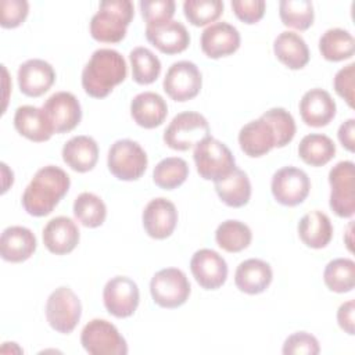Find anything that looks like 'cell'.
Masks as SVG:
<instances>
[{
	"label": "cell",
	"instance_id": "6da1fadb",
	"mask_svg": "<svg viewBox=\"0 0 355 355\" xmlns=\"http://www.w3.org/2000/svg\"><path fill=\"white\" fill-rule=\"evenodd\" d=\"M71 179L55 165L40 168L22 194V207L32 216L49 215L68 193Z\"/></svg>",
	"mask_w": 355,
	"mask_h": 355
},
{
	"label": "cell",
	"instance_id": "7a4b0ae2",
	"mask_svg": "<svg viewBox=\"0 0 355 355\" xmlns=\"http://www.w3.org/2000/svg\"><path fill=\"white\" fill-rule=\"evenodd\" d=\"M128 75L123 55L114 49L96 50L82 71V87L94 98L107 97Z\"/></svg>",
	"mask_w": 355,
	"mask_h": 355
},
{
	"label": "cell",
	"instance_id": "3957f363",
	"mask_svg": "<svg viewBox=\"0 0 355 355\" xmlns=\"http://www.w3.org/2000/svg\"><path fill=\"white\" fill-rule=\"evenodd\" d=\"M135 17L130 0H104L90 19V35L101 43H118L126 36V29Z\"/></svg>",
	"mask_w": 355,
	"mask_h": 355
},
{
	"label": "cell",
	"instance_id": "277c9868",
	"mask_svg": "<svg viewBox=\"0 0 355 355\" xmlns=\"http://www.w3.org/2000/svg\"><path fill=\"white\" fill-rule=\"evenodd\" d=\"M193 158L198 175L205 180H220L236 168V159L229 147L212 136L194 146Z\"/></svg>",
	"mask_w": 355,
	"mask_h": 355
},
{
	"label": "cell",
	"instance_id": "5b68a950",
	"mask_svg": "<svg viewBox=\"0 0 355 355\" xmlns=\"http://www.w3.org/2000/svg\"><path fill=\"white\" fill-rule=\"evenodd\" d=\"M147 164L148 158L146 151L135 140H116L108 150V169L119 180H137L146 172Z\"/></svg>",
	"mask_w": 355,
	"mask_h": 355
},
{
	"label": "cell",
	"instance_id": "8992f818",
	"mask_svg": "<svg viewBox=\"0 0 355 355\" xmlns=\"http://www.w3.org/2000/svg\"><path fill=\"white\" fill-rule=\"evenodd\" d=\"M208 121L204 115L194 111H184L173 116L164 132V141L168 147L186 151L202 139L211 136Z\"/></svg>",
	"mask_w": 355,
	"mask_h": 355
},
{
	"label": "cell",
	"instance_id": "52a82bcc",
	"mask_svg": "<svg viewBox=\"0 0 355 355\" xmlns=\"http://www.w3.org/2000/svg\"><path fill=\"white\" fill-rule=\"evenodd\" d=\"M150 293L153 301L158 306L173 309L189 300L191 286L183 270L178 268H165L153 276L150 282Z\"/></svg>",
	"mask_w": 355,
	"mask_h": 355
},
{
	"label": "cell",
	"instance_id": "ba28073f",
	"mask_svg": "<svg viewBox=\"0 0 355 355\" xmlns=\"http://www.w3.org/2000/svg\"><path fill=\"white\" fill-rule=\"evenodd\" d=\"M80 344L90 355H126L128 344L118 329L105 319H92L80 333Z\"/></svg>",
	"mask_w": 355,
	"mask_h": 355
},
{
	"label": "cell",
	"instance_id": "9c48e42d",
	"mask_svg": "<svg viewBox=\"0 0 355 355\" xmlns=\"http://www.w3.org/2000/svg\"><path fill=\"white\" fill-rule=\"evenodd\" d=\"M82 316V304L69 287L55 288L46 302V319L50 327L61 334L73 331Z\"/></svg>",
	"mask_w": 355,
	"mask_h": 355
},
{
	"label": "cell",
	"instance_id": "30bf717a",
	"mask_svg": "<svg viewBox=\"0 0 355 355\" xmlns=\"http://www.w3.org/2000/svg\"><path fill=\"white\" fill-rule=\"evenodd\" d=\"M352 161H340L329 172L331 211L340 218H351L355 212V173Z\"/></svg>",
	"mask_w": 355,
	"mask_h": 355
},
{
	"label": "cell",
	"instance_id": "8fae6325",
	"mask_svg": "<svg viewBox=\"0 0 355 355\" xmlns=\"http://www.w3.org/2000/svg\"><path fill=\"white\" fill-rule=\"evenodd\" d=\"M202 86V76L198 67L191 61L173 62L164 78L162 87L175 101H187L194 98Z\"/></svg>",
	"mask_w": 355,
	"mask_h": 355
},
{
	"label": "cell",
	"instance_id": "7c38bea8",
	"mask_svg": "<svg viewBox=\"0 0 355 355\" xmlns=\"http://www.w3.org/2000/svg\"><path fill=\"white\" fill-rule=\"evenodd\" d=\"M270 189L279 204L295 207L308 197L311 180L302 169L295 166H283L273 173Z\"/></svg>",
	"mask_w": 355,
	"mask_h": 355
},
{
	"label": "cell",
	"instance_id": "4fadbf2b",
	"mask_svg": "<svg viewBox=\"0 0 355 355\" xmlns=\"http://www.w3.org/2000/svg\"><path fill=\"white\" fill-rule=\"evenodd\" d=\"M103 301L110 315L119 319L129 318L139 306V287L128 276H115L105 283Z\"/></svg>",
	"mask_w": 355,
	"mask_h": 355
},
{
	"label": "cell",
	"instance_id": "5bb4252c",
	"mask_svg": "<svg viewBox=\"0 0 355 355\" xmlns=\"http://www.w3.org/2000/svg\"><path fill=\"white\" fill-rule=\"evenodd\" d=\"M54 133H67L75 129L82 119V108L78 98L69 92H57L43 104Z\"/></svg>",
	"mask_w": 355,
	"mask_h": 355
},
{
	"label": "cell",
	"instance_id": "9a60e30c",
	"mask_svg": "<svg viewBox=\"0 0 355 355\" xmlns=\"http://www.w3.org/2000/svg\"><path fill=\"white\" fill-rule=\"evenodd\" d=\"M190 270L196 282L205 290H216L227 279V263L211 248H201L190 259Z\"/></svg>",
	"mask_w": 355,
	"mask_h": 355
},
{
	"label": "cell",
	"instance_id": "2e32d148",
	"mask_svg": "<svg viewBox=\"0 0 355 355\" xmlns=\"http://www.w3.org/2000/svg\"><path fill=\"white\" fill-rule=\"evenodd\" d=\"M143 227L146 233L155 239L164 240L169 237L178 223V211L172 201L164 197L151 200L141 215Z\"/></svg>",
	"mask_w": 355,
	"mask_h": 355
},
{
	"label": "cell",
	"instance_id": "e0dca14e",
	"mask_svg": "<svg viewBox=\"0 0 355 355\" xmlns=\"http://www.w3.org/2000/svg\"><path fill=\"white\" fill-rule=\"evenodd\" d=\"M240 33L229 22H214L207 26L200 39L201 50L208 58H220L233 54L240 47Z\"/></svg>",
	"mask_w": 355,
	"mask_h": 355
},
{
	"label": "cell",
	"instance_id": "ac0fdd59",
	"mask_svg": "<svg viewBox=\"0 0 355 355\" xmlns=\"http://www.w3.org/2000/svg\"><path fill=\"white\" fill-rule=\"evenodd\" d=\"M17 78L21 93L28 97H40L53 86L55 72L47 61L32 58L19 65Z\"/></svg>",
	"mask_w": 355,
	"mask_h": 355
},
{
	"label": "cell",
	"instance_id": "d6986e66",
	"mask_svg": "<svg viewBox=\"0 0 355 355\" xmlns=\"http://www.w3.org/2000/svg\"><path fill=\"white\" fill-rule=\"evenodd\" d=\"M300 115L308 126L322 128L331 122L336 116V103L330 93L315 87L304 93L300 100Z\"/></svg>",
	"mask_w": 355,
	"mask_h": 355
},
{
	"label": "cell",
	"instance_id": "ffe728a7",
	"mask_svg": "<svg viewBox=\"0 0 355 355\" xmlns=\"http://www.w3.org/2000/svg\"><path fill=\"white\" fill-rule=\"evenodd\" d=\"M146 37L164 54L182 53L190 44V35L186 26L173 19L146 26Z\"/></svg>",
	"mask_w": 355,
	"mask_h": 355
},
{
	"label": "cell",
	"instance_id": "44dd1931",
	"mask_svg": "<svg viewBox=\"0 0 355 355\" xmlns=\"http://www.w3.org/2000/svg\"><path fill=\"white\" fill-rule=\"evenodd\" d=\"M80 239L76 223L68 216H55L43 229V244L55 255H65L75 250Z\"/></svg>",
	"mask_w": 355,
	"mask_h": 355
},
{
	"label": "cell",
	"instance_id": "7402d4cb",
	"mask_svg": "<svg viewBox=\"0 0 355 355\" xmlns=\"http://www.w3.org/2000/svg\"><path fill=\"white\" fill-rule=\"evenodd\" d=\"M239 144L245 155L252 158L262 157L276 147V135L272 125L259 116L240 129Z\"/></svg>",
	"mask_w": 355,
	"mask_h": 355
},
{
	"label": "cell",
	"instance_id": "603a6c76",
	"mask_svg": "<svg viewBox=\"0 0 355 355\" xmlns=\"http://www.w3.org/2000/svg\"><path fill=\"white\" fill-rule=\"evenodd\" d=\"M37 241L33 232L24 226H8L0 237V254L7 262H24L36 251Z\"/></svg>",
	"mask_w": 355,
	"mask_h": 355
},
{
	"label": "cell",
	"instance_id": "cb8c5ba5",
	"mask_svg": "<svg viewBox=\"0 0 355 355\" xmlns=\"http://www.w3.org/2000/svg\"><path fill=\"white\" fill-rule=\"evenodd\" d=\"M273 272L268 262L250 258L243 261L234 273V284L236 287L245 294L255 295L263 293L269 284L272 283Z\"/></svg>",
	"mask_w": 355,
	"mask_h": 355
},
{
	"label": "cell",
	"instance_id": "d4e9b609",
	"mask_svg": "<svg viewBox=\"0 0 355 355\" xmlns=\"http://www.w3.org/2000/svg\"><path fill=\"white\" fill-rule=\"evenodd\" d=\"M130 115L139 126L154 129L165 121L168 105L164 97L158 93L143 92L135 96L130 101Z\"/></svg>",
	"mask_w": 355,
	"mask_h": 355
},
{
	"label": "cell",
	"instance_id": "484cf974",
	"mask_svg": "<svg viewBox=\"0 0 355 355\" xmlns=\"http://www.w3.org/2000/svg\"><path fill=\"white\" fill-rule=\"evenodd\" d=\"M14 126L17 132L36 143L47 141L54 129L42 108L33 105H21L14 114Z\"/></svg>",
	"mask_w": 355,
	"mask_h": 355
},
{
	"label": "cell",
	"instance_id": "4316f807",
	"mask_svg": "<svg viewBox=\"0 0 355 355\" xmlns=\"http://www.w3.org/2000/svg\"><path fill=\"white\" fill-rule=\"evenodd\" d=\"M62 159L75 172H89L97 164L98 146L90 136H73L62 147Z\"/></svg>",
	"mask_w": 355,
	"mask_h": 355
},
{
	"label": "cell",
	"instance_id": "83f0119b",
	"mask_svg": "<svg viewBox=\"0 0 355 355\" xmlns=\"http://www.w3.org/2000/svg\"><path fill=\"white\" fill-rule=\"evenodd\" d=\"M276 58L290 69H301L309 62V49L304 37L295 32L284 31L273 42Z\"/></svg>",
	"mask_w": 355,
	"mask_h": 355
},
{
	"label": "cell",
	"instance_id": "f1b7e54d",
	"mask_svg": "<svg viewBox=\"0 0 355 355\" xmlns=\"http://www.w3.org/2000/svg\"><path fill=\"white\" fill-rule=\"evenodd\" d=\"M298 236L306 247L316 250L326 247L333 237L330 218L318 209L305 214L298 222Z\"/></svg>",
	"mask_w": 355,
	"mask_h": 355
},
{
	"label": "cell",
	"instance_id": "f546056e",
	"mask_svg": "<svg viewBox=\"0 0 355 355\" xmlns=\"http://www.w3.org/2000/svg\"><path fill=\"white\" fill-rule=\"evenodd\" d=\"M219 198L232 208H240L248 204L251 197V182L247 173L237 166L226 178L214 182Z\"/></svg>",
	"mask_w": 355,
	"mask_h": 355
},
{
	"label": "cell",
	"instance_id": "4dcf8cb0",
	"mask_svg": "<svg viewBox=\"0 0 355 355\" xmlns=\"http://www.w3.org/2000/svg\"><path fill=\"white\" fill-rule=\"evenodd\" d=\"M319 51L327 61H343L354 55L355 39L343 28H330L319 39Z\"/></svg>",
	"mask_w": 355,
	"mask_h": 355
},
{
	"label": "cell",
	"instance_id": "1f68e13d",
	"mask_svg": "<svg viewBox=\"0 0 355 355\" xmlns=\"http://www.w3.org/2000/svg\"><path fill=\"white\" fill-rule=\"evenodd\" d=\"M298 155L311 166H323L336 155V144L326 135L311 133L301 139Z\"/></svg>",
	"mask_w": 355,
	"mask_h": 355
},
{
	"label": "cell",
	"instance_id": "d6a6232c",
	"mask_svg": "<svg viewBox=\"0 0 355 355\" xmlns=\"http://www.w3.org/2000/svg\"><path fill=\"white\" fill-rule=\"evenodd\" d=\"M216 244L227 252H240L247 248L252 240L251 229L237 219L222 222L215 232Z\"/></svg>",
	"mask_w": 355,
	"mask_h": 355
},
{
	"label": "cell",
	"instance_id": "836d02e7",
	"mask_svg": "<svg viewBox=\"0 0 355 355\" xmlns=\"http://www.w3.org/2000/svg\"><path fill=\"white\" fill-rule=\"evenodd\" d=\"M132 67V78L139 85H150L157 80L161 73L159 58L147 47H135L129 53Z\"/></svg>",
	"mask_w": 355,
	"mask_h": 355
},
{
	"label": "cell",
	"instance_id": "e575fe53",
	"mask_svg": "<svg viewBox=\"0 0 355 355\" xmlns=\"http://www.w3.org/2000/svg\"><path fill=\"white\" fill-rule=\"evenodd\" d=\"M73 215L85 227H98L105 220L107 207L97 194L83 191L73 201Z\"/></svg>",
	"mask_w": 355,
	"mask_h": 355
},
{
	"label": "cell",
	"instance_id": "d590c367",
	"mask_svg": "<svg viewBox=\"0 0 355 355\" xmlns=\"http://www.w3.org/2000/svg\"><path fill=\"white\" fill-rule=\"evenodd\" d=\"M324 284L330 291L348 293L355 286V262L349 258L330 261L323 272Z\"/></svg>",
	"mask_w": 355,
	"mask_h": 355
},
{
	"label": "cell",
	"instance_id": "8d00e7d4",
	"mask_svg": "<svg viewBox=\"0 0 355 355\" xmlns=\"http://www.w3.org/2000/svg\"><path fill=\"white\" fill-rule=\"evenodd\" d=\"M189 176V165L183 158L168 157L161 159L154 171V183L164 190H173L183 184Z\"/></svg>",
	"mask_w": 355,
	"mask_h": 355
},
{
	"label": "cell",
	"instance_id": "74e56055",
	"mask_svg": "<svg viewBox=\"0 0 355 355\" xmlns=\"http://www.w3.org/2000/svg\"><path fill=\"white\" fill-rule=\"evenodd\" d=\"M279 15L286 26L297 31H306L315 18L313 6L309 0H282Z\"/></svg>",
	"mask_w": 355,
	"mask_h": 355
},
{
	"label": "cell",
	"instance_id": "f35d334b",
	"mask_svg": "<svg viewBox=\"0 0 355 355\" xmlns=\"http://www.w3.org/2000/svg\"><path fill=\"white\" fill-rule=\"evenodd\" d=\"M223 7L220 0H186L183 3V12L191 25L204 26L215 22L222 15Z\"/></svg>",
	"mask_w": 355,
	"mask_h": 355
},
{
	"label": "cell",
	"instance_id": "ab89813d",
	"mask_svg": "<svg viewBox=\"0 0 355 355\" xmlns=\"http://www.w3.org/2000/svg\"><path fill=\"white\" fill-rule=\"evenodd\" d=\"M261 116L272 125L276 135V147H284L294 139L297 128L293 115L287 110L275 107L265 111Z\"/></svg>",
	"mask_w": 355,
	"mask_h": 355
},
{
	"label": "cell",
	"instance_id": "60d3db41",
	"mask_svg": "<svg viewBox=\"0 0 355 355\" xmlns=\"http://www.w3.org/2000/svg\"><path fill=\"white\" fill-rule=\"evenodd\" d=\"M141 17L148 25H158L171 21L175 14V1L172 0H141L139 3Z\"/></svg>",
	"mask_w": 355,
	"mask_h": 355
},
{
	"label": "cell",
	"instance_id": "b9f144b4",
	"mask_svg": "<svg viewBox=\"0 0 355 355\" xmlns=\"http://www.w3.org/2000/svg\"><path fill=\"white\" fill-rule=\"evenodd\" d=\"M284 355H316L320 352L318 338L308 331H295L284 340Z\"/></svg>",
	"mask_w": 355,
	"mask_h": 355
},
{
	"label": "cell",
	"instance_id": "7bdbcfd3",
	"mask_svg": "<svg viewBox=\"0 0 355 355\" xmlns=\"http://www.w3.org/2000/svg\"><path fill=\"white\" fill-rule=\"evenodd\" d=\"M29 12V4L26 0H3L0 25L3 28L19 26Z\"/></svg>",
	"mask_w": 355,
	"mask_h": 355
},
{
	"label": "cell",
	"instance_id": "ee69618b",
	"mask_svg": "<svg viewBox=\"0 0 355 355\" xmlns=\"http://www.w3.org/2000/svg\"><path fill=\"white\" fill-rule=\"evenodd\" d=\"M354 79H355V64L351 62L337 71V73L334 76V82H333L336 93L340 97H343L351 108L354 107V98H355Z\"/></svg>",
	"mask_w": 355,
	"mask_h": 355
},
{
	"label": "cell",
	"instance_id": "f6af8a7d",
	"mask_svg": "<svg viewBox=\"0 0 355 355\" xmlns=\"http://www.w3.org/2000/svg\"><path fill=\"white\" fill-rule=\"evenodd\" d=\"M232 8L240 21L251 25L262 19L266 4L263 0H233Z\"/></svg>",
	"mask_w": 355,
	"mask_h": 355
},
{
	"label": "cell",
	"instance_id": "bcb514c9",
	"mask_svg": "<svg viewBox=\"0 0 355 355\" xmlns=\"http://www.w3.org/2000/svg\"><path fill=\"white\" fill-rule=\"evenodd\" d=\"M354 311H355V302L354 300H349L340 305L337 311V322L338 326L349 336L354 334Z\"/></svg>",
	"mask_w": 355,
	"mask_h": 355
},
{
	"label": "cell",
	"instance_id": "7dc6e473",
	"mask_svg": "<svg viewBox=\"0 0 355 355\" xmlns=\"http://www.w3.org/2000/svg\"><path fill=\"white\" fill-rule=\"evenodd\" d=\"M338 140L340 143L343 144L344 148H347L348 151H354L355 148V119L354 118H349L347 119L345 122H343L338 128Z\"/></svg>",
	"mask_w": 355,
	"mask_h": 355
}]
</instances>
